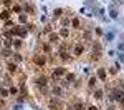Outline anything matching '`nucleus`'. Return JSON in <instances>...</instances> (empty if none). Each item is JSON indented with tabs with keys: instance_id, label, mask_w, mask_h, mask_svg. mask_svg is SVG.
I'll list each match as a JSON object with an SVG mask.
<instances>
[{
	"instance_id": "obj_1",
	"label": "nucleus",
	"mask_w": 124,
	"mask_h": 110,
	"mask_svg": "<svg viewBox=\"0 0 124 110\" xmlns=\"http://www.w3.org/2000/svg\"><path fill=\"white\" fill-rule=\"evenodd\" d=\"M33 62H35L37 65H45V63H46V57H45L43 53H37V55L33 57Z\"/></svg>"
},
{
	"instance_id": "obj_2",
	"label": "nucleus",
	"mask_w": 124,
	"mask_h": 110,
	"mask_svg": "<svg viewBox=\"0 0 124 110\" xmlns=\"http://www.w3.org/2000/svg\"><path fill=\"white\" fill-rule=\"evenodd\" d=\"M61 75H66V70L63 67H56L55 72H53V80H56V77H61Z\"/></svg>"
},
{
	"instance_id": "obj_3",
	"label": "nucleus",
	"mask_w": 124,
	"mask_h": 110,
	"mask_svg": "<svg viewBox=\"0 0 124 110\" xmlns=\"http://www.w3.org/2000/svg\"><path fill=\"white\" fill-rule=\"evenodd\" d=\"M51 93H53V95H56V97H61V95H63V89H61V87H58V85H53Z\"/></svg>"
},
{
	"instance_id": "obj_4",
	"label": "nucleus",
	"mask_w": 124,
	"mask_h": 110,
	"mask_svg": "<svg viewBox=\"0 0 124 110\" xmlns=\"http://www.w3.org/2000/svg\"><path fill=\"white\" fill-rule=\"evenodd\" d=\"M109 17H111V19H117V17H119V12H117V10L114 9V7H109Z\"/></svg>"
},
{
	"instance_id": "obj_5",
	"label": "nucleus",
	"mask_w": 124,
	"mask_h": 110,
	"mask_svg": "<svg viewBox=\"0 0 124 110\" xmlns=\"http://www.w3.org/2000/svg\"><path fill=\"white\" fill-rule=\"evenodd\" d=\"M106 77H108L106 70L104 69H98V79H99V80H106Z\"/></svg>"
},
{
	"instance_id": "obj_6",
	"label": "nucleus",
	"mask_w": 124,
	"mask_h": 110,
	"mask_svg": "<svg viewBox=\"0 0 124 110\" xmlns=\"http://www.w3.org/2000/svg\"><path fill=\"white\" fill-rule=\"evenodd\" d=\"M37 85H38V87H45V85H46V77H43V75L38 77V79H37Z\"/></svg>"
},
{
	"instance_id": "obj_7",
	"label": "nucleus",
	"mask_w": 124,
	"mask_h": 110,
	"mask_svg": "<svg viewBox=\"0 0 124 110\" xmlns=\"http://www.w3.org/2000/svg\"><path fill=\"white\" fill-rule=\"evenodd\" d=\"M104 40H106V43L113 42V40H114V33H113V32H108V33L104 35Z\"/></svg>"
},
{
	"instance_id": "obj_8",
	"label": "nucleus",
	"mask_w": 124,
	"mask_h": 110,
	"mask_svg": "<svg viewBox=\"0 0 124 110\" xmlns=\"http://www.w3.org/2000/svg\"><path fill=\"white\" fill-rule=\"evenodd\" d=\"M113 99L114 100L123 99V90H114V92H113Z\"/></svg>"
},
{
	"instance_id": "obj_9",
	"label": "nucleus",
	"mask_w": 124,
	"mask_h": 110,
	"mask_svg": "<svg viewBox=\"0 0 124 110\" xmlns=\"http://www.w3.org/2000/svg\"><path fill=\"white\" fill-rule=\"evenodd\" d=\"M50 42H51V43L60 42V35H58V33H50Z\"/></svg>"
},
{
	"instance_id": "obj_10",
	"label": "nucleus",
	"mask_w": 124,
	"mask_h": 110,
	"mask_svg": "<svg viewBox=\"0 0 124 110\" xmlns=\"http://www.w3.org/2000/svg\"><path fill=\"white\" fill-rule=\"evenodd\" d=\"M83 45H76V47H75V55H81V53H83Z\"/></svg>"
},
{
	"instance_id": "obj_11",
	"label": "nucleus",
	"mask_w": 124,
	"mask_h": 110,
	"mask_svg": "<svg viewBox=\"0 0 124 110\" xmlns=\"http://www.w3.org/2000/svg\"><path fill=\"white\" fill-rule=\"evenodd\" d=\"M7 69H8L10 73H15V72H17V65H15V63H8V67H7Z\"/></svg>"
},
{
	"instance_id": "obj_12",
	"label": "nucleus",
	"mask_w": 124,
	"mask_h": 110,
	"mask_svg": "<svg viewBox=\"0 0 124 110\" xmlns=\"http://www.w3.org/2000/svg\"><path fill=\"white\" fill-rule=\"evenodd\" d=\"M8 17H10V13L7 12V10H3V12L0 13V19H2V20H8Z\"/></svg>"
},
{
	"instance_id": "obj_13",
	"label": "nucleus",
	"mask_w": 124,
	"mask_h": 110,
	"mask_svg": "<svg viewBox=\"0 0 124 110\" xmlns=\"http://www.w3.org/2000/svg\"><path fill=\"white\" fill-rule=\"evenodd\" d=\"M18 20H20V22H22V23H27V20H28V17H27V15H25V13H20Z\"/></svg>"
},
{
	"instance_id": "obj_14",
	"label": "nucleus",
	"mask_w": 124,
	"mask_h": 110,
	"mask_svg": "<svg viewBox=\"0 0 124 110\" xmlns=\"http://www.w3.org/2000/svg\"><path fill=\"white\" fill-rule=\"evenodd\" d=\"M68 33H70L68 29H61L60 30V37H68Z\"/></svg>"
},
{
	"instance_id": "obj_15",
	"label": "nucleus",
	"mask_w": 124,
	"mask_h": 110,
	"mask_svg": "<svg viewBox=\"0 0 124 110\" xmlns=\"http://www.w3.org/2000/svg\"><path fill=\"white\" fill-rule=\"evenodd\" d=\"M96 82H98V79H96V77H91V79H89V87H94Z\"/></svg>"
},
{
	"instance_id": "obj_16",
	"label": "nucleus",
	"mask_w": 124,
	"mask_h": 110,
	"mask_svg": "<svg viewBox=\"0 0 124 110\" xmlns=\"http://www.w3.org/2000/svg\"><path fill=\"white\" fill-rule=\"evenodd\" d=\"M61 13H63V10H61V9H56L55 12H53V15H55V17H61Z\"/></svg>"
},
{
	"instance_id": "obj_17",
	"label": "nucleus",
	"mask_w": 124,
	"mask_h": 110,
	"mask_svg": "<svg viewBox=\"0 0 124 110\" xmlns=\"http://www.w3.org/2000/svg\"><path fill=\"white\" fill-rule=\"evenodd\" d=\"M71 25H73L75 29H78V27H79V20H78V19H73V22H71Z\"/></svg>"
},
{
	"instance_id": "obj_18",
	"label": "nucleus",
	"mask_w": 124,
	"mask_h": 110,
	"mask_svg": "<svg viewBox=\"0 0 124 110\" xmlns=\"http://www.w3.org/2000/svg\"><path fill=\"white\" fill-rule=\"evenodd\" d=\"M96 99L99 100V99H103V90H96V95H94Z\"/></svg>"
},
{
	"instance_id": "obj_19",
	"label": "nucleus",
	"mask_w": 124,
	"mask_h": 110,
	"mask_svg": "<svg viewBox=\"0 0 124 110\" xmlns=\"http://www.w3.org/2000/svg\"><path fill=\"white\" fill-rule=\"evenodd\" d=\"M93 59L99 60V59H101V52H94V53H93Z\"/></svg>"
},
{
	"instance_id": "obj_20",
	"label": "nucleus",
	"mask_w": 124,
	"mask_h": 110,
	"mask_svg": "<svg viewBox=\"0 0 124 110\" xmlns=\"http://www.w3.org/2000/svg\"><path fill=\"white\" fill-rule=\"evenodd\" d=\"M93 49H94L96 52H99V50H101V45H99L98 42H94V43H93Z\"/></svg>"
},
{
	"instance_id": "obj_21",
	"label": "nucleus",
	"mask_w": 124,
	"mask_h": 110,
	"mask_svg": "<svg viewBox=\"0 0 124 110\" xmlns=\"http://www.w3.org/2000/svg\"><path fill=\"white\" fill-rule=\"evenodd\" d=\"M13 59H15V62H22V55L20 53H13Z\"/></svg>"
},
{
	"instance_id": "obj_22",
	"label": "nucleus",
	"mask_w": 124,
	"mask_h": 110,
	"mask_svg": "<svg viewBox=\"0 0 124 110\" xmlns=\"http://www.w3.org/2000/svg\"><path fill=\"white\" fill-rule=\"evenodd\" d=\"M66 80L68 82H73V80H75V75H73V73H66Z\"/></svg>"
},
{
	"instance_id": "obj_23",
	"label": "nucleus",
	"mask_w": 124,
	"mask_h": 110,
	"mask_svg": "<svg viewBox=\"0 0 124 110\" xmlns=\"http://www.w3.org/2000/svg\"><path fill=\"white\" fill-rule=\"evenodd\" d=\"M75 110H85L83 103H81V102H79V103H76V105H75Z\"/></svg>"
},
{
	"instance_id": "obj_24",
	"label": "nucleus",
	"mask_w": 124,
	"mask_h": 110,
	"mask_svg": "<svg viewBox=\"0 0 124 110\" xmlns=\"http://www.w3.org/2000/svg\"><path fill=\"white\" fill-rule=\"evenodd\" d=\"M10 93H12V95H17V93H18V90L15 89V87H10V90H8Z\"/></svg>"
},
{
	"instance_id": "obj_25",
	"label": "nucleus",
	"mask_w": 124,
	"mask_h": 110,
	"mask_svg": "<svg viewBox=\"0 0 124 110\" xmlns=\"http://www.w3.org/2000/svg\"><path fill=\"white\" fill-rule=\"evenodd\" d=\"M117 3H119V5H123L124 0H113V5H111V7H114V5H117Z\"/></svg>"
},
{
	"instance_id": "obj_26",
	"label": "nucleus",
	"mask_w": 124,
	"mask_h": 110,
	"mask_svg": "<svg viewBox=\"0 0 124 110\" xmlns=\"http://www.w3.org/2000/svg\"><path fill=\"white\" fill-rule=\"evenodd\" d=\"M13 12L20 13V12H22V7H20V5H13Z\"/></svg>"
},
{
	"instance_id": "obj_27",
	"label": "nucleus",
	"mask_w": 124,
	"mask_h": 110,
	"mask_svg": "<svg viewBox=\"0 0 124 110\" xmlns=\"http://www.w3.org/2000/svg\"><path fill=\"white\" fill-rule=\"evenodd\" d=\"M0 93H2V97H7V95H8V90H7V89H2V90H0Z\"/></svg>"
},
{
	"instance_id": "obj_28",
	"label": "nucleus",
	"mask_w": 124,
	"mask_h": 110,
	"mask_svg": "<svg viewBox=\"0 0 124 110\" xmlns=\"http://www.w3.org/2000/svg\"><path fill=\"white\" fill-rule=\"evenodd\" d=\"M13 45L18 49V47H22V40H13Z\"/></svg>"
},
{
	"instance_id": "obj_29",
	"label": "nucleus",
	"mask_w": 124,
	"mask_h": 110,
	"mask_svg": "<svg viewBox=\"0 0 124 110\" xmlns=\"http://www.w3.org/2000/svg\"><path fill=\"white\" fill-rule=\"evenodd\" d=\"M117 50H121V52H124V42H121V43L117 45Z\"/></svg>"
},
{
	"instance_id": "obj_30",
	"label": "nucleus",
	"mask_w": 124,
	"mask_h": 110,
	"mask_svg": "<svg viewBox=\"0 0 124 110\" xmlns=\"http://www.w3.org/2000/svg\"><path fill=\"white\" fill-rule=\"evenodd\" d=\"M12 42H13V40H5V42H3V45H5V47H10V45H12Z\"/></svg>"
},
{
	"instance_id": "obj_31",
	"label": "nucleus",
	"mask_w": 124,
	"mask_h": 110,
	"mask_svg": "<svg viewBox=\"0 0 124 110\" xmlns=\"http://www.w3.org/2000/svg\"><path fill=\"white\" fill-rule=\"evenodd\" d=\"M2 53H3L5 57H8V55H10V53H12V52H10V50H2Z\"/></svg>"
},
{
	"instance_id": "obj_32",
	"label": "nucleus",
	"mask_w": 124,
	"mask_h": 110,
	"mask_svg": "<svg viewBox=\"0 0 124 110\" xmlns=\"http://www.w3.org/2000/svg\"><path fill=\"white\" fill-rule=\"evenodd\" d=\"M119 62L124 63V53H119Z\"/></svg>"
},
{
	"instance_id": "obj_33",
	"label": "nucleus",
	"mask_w": 124,
	"mask_h": 110,
	"mask_svg": "<svg viewBox=\"0 0 124 110\" xmlns=\"http://www.w3.org/2000/svg\"><path fill=\"white\" fill-rule=\"evenodd\" d=\"M88 110H98V107H96V105H89V107H88Z\"/></svg>"
},
{
	"instance_id": "obj_34",
	"label": "nucleus",
	"mask_w": 124,
	"mask_h": 110,
	"mask_svg": "<svg viewBox=\"0 0 124 110\" xmlns=\"http://www.w3.org/2000/svg\"><path fill=\"white\" fill-rule=\"evenodd\" d=\"M13 110H22V105H15V107H13Z\"/></svg>"
},
{
	"instance_id": "obj_35",
	"label": "nucleus",
	"mask_w": 124,
	"mask_h": 110,
	"mask_svg": "<svg viewBox=\"0 0 124 110\" xmlns=\"http://www.w3.org/2000/svg\"><path fill=\"white\" fill-rule=\"evenodd\" d=\"M119 103H121V105L124 107V97H123V99H119Z\"/></svg>"
},
{
	"instance_id": "obj_36",
	"label": "nucleus",
	"mask_w": 124,
	"mask_h": 110,
	"mask_svg": "<svg viewBox=\"0 0 124 110\" xmlns=\"http://www.w3.org/2000/svg\"><path fill=\"white\" fill-rule=\"evenodd\" d=\"M123 90H124V83H123Z\"/></svg>"
}]
</instances>
